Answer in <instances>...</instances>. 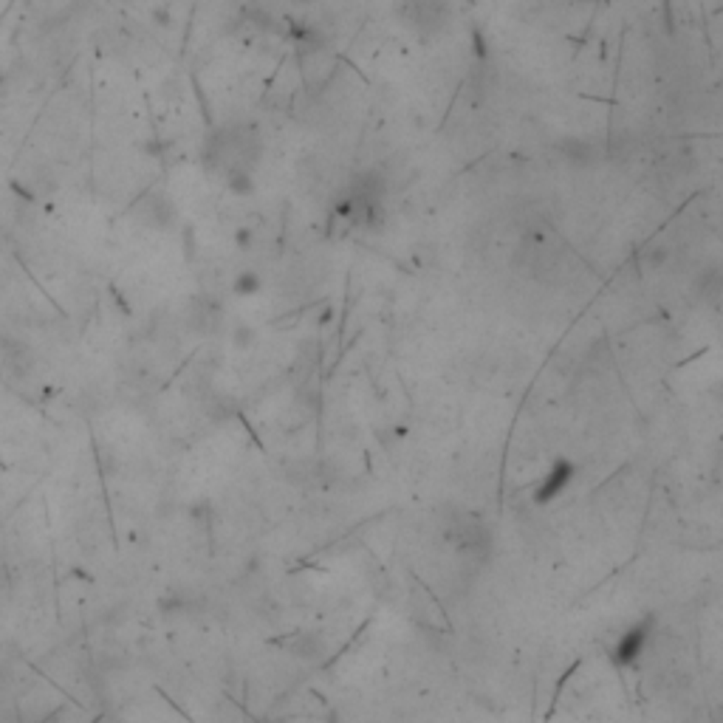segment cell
Listing matches in <instances>:
<instances>
[{
  "label": "cell",
  "mask_w": 723,
  "mask_h": 723,
  "mask_svg": "<svg viewBox=\"0 0 723 723\" xmlns=\"http://www.w3.org/2000/svg\"><path fill=\"white\" fill-rule=\"evenodd\" d=\"M260 288H263V277L252 269L238 271L232 280V294H238V297H255V294H260Z\"/></svg>",
  "instance_id": "cell-4"
},
{
  "label": "cell",
  "mask_w": 723,
  "mask_h": 723,
  "mask_svg": "<svg viewBox=\"0 0 723 723\" xmlns=\"http://www.w3.org/2000/svg\"><path fill=\"white\" fill-rule=\"evenodd\" d=\"M235 243H238V249H249V246H252V229H249V226H241V229L235 232Z\"/></svg>",
  "instance_id": "cell-6"
},
{
  "label": "cell",
  "mask_w": 723,
  "mask_h": 723,
  "mask_svg": "<svg viewBox=\"0 0 723 723\" xmlns=\"http://www.w3.org/2000/svg\"><path fill=\"white\" fill-rule=\"evenodd\" d=\"M252 342H255V328L241 325V328L235 331V345H238V347H249Z\"/></svg>",
  "instance_id": "cell-5"
},
{
  "label": "cell",
  "mask_w": 723,
  "mask_h": 723,
  "mask_svg": "<svg viewBox=\"0 0 723 723\" xmlns=\"http://www.w3.org/2000/svg\"><path fill=\"white\" fill-rule=\"evenodd\" d=\"M650 627H653L650 619H641V622L630 625V627L616 639V644L610 647V661H613L616 667H630L633 661H639V655L644 653V647H647V641H650Z\"/></svg>",
  "instance_id": "cell-3"
},
{
  "label": "cell",
  "mask_w": 723,
  "mask_h": 723,
  "mask_svg": "<svg viewBox=\"0 0 723 723\" xmlns=\"http://www.w3.org/2000/svg\"><path fill=\"white\" fill-rule=\"evenodd\" d=\"M0 85H4V71H0Z\"/></svg>",
  "instance_id": "cell-7"
},
{
  "label": "cell",
  "mask_w": 723,
  "mask_h": 723,
  "mask_svg": "<svg viewBox=\"0 0 723 723\" xmlns=\"http://www.w3.org/2000/svg\"><path fill=\"white\" fill-rule=\"evenodd\" d=\"M404 26L416 34H435L447 26L449 6L447 0H404Z\"/></svg>",
  "instance_id": "cell-1"
},
{
  "label": "cell",
  "mask_w": 723,
  "mask_h": 723,
  "mask_svg": "<svg viewBox=\"0 0 723 723\" xmlns=\"http://www.w3.org/2000/svg\"><path fill=\"white\" fill-rule=\"evenodd\" d=\"M574 475H577V466H574L568 458H557V461L546 469V475L539 478V483H537V489H534V503H539V506L554 503V500L574 483Z\"/></svg>",
  "instance_id": "cell-2"
}]
</instances>
